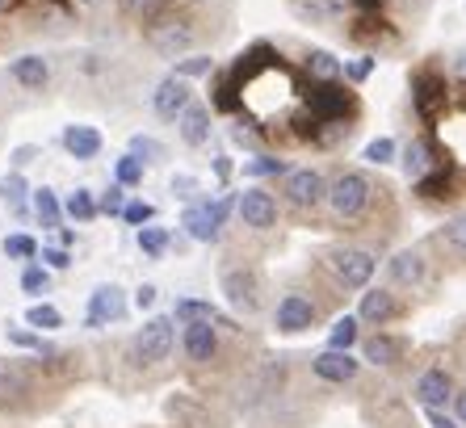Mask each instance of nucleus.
Wrapping results in <instances>:
<instances>
[{
  "label": "nucleus",
  "mask_w": 466,
  "mask_h": 428,
  "mask_svg": "<svg viewBox=\"0 0 466 428\" xmlns=\"http://www.w3.org/2000/svg\"><path fill=\"white\" fill-rule=\"evenodd\" d=\"M441 156H445V151L437 148L433 135H412V139H408V148L400 151V168H403V177H408L412 185H420L424 177L441 164Z\"/></svg>",
  "instance_id": "9"
},
{
  "label": "nucleus",
  "mask_w": 466,
  "mask_h": 428,
  "mask_svg": "<svg viewBox=\"0 0 466 428\" xmlns=\"http://www.w3.org/2000/svg\"><path fill=\"white\" fill-rule=\"evenodd\" d=\"M303 76L311 85H328V80H345V59H337L332 51L324 46H311L303 55Z\"/></svg>",
  "instance_id": "24"
},
{
  "label": "nucleus",
  "mask_w": 466,
  "mask_h": 428,
  "mask_svg": "<svg viewBox=\"0 0 466 428\" xmlns=\"http://www.w3.org/2000/svg\"><path fill=\"white\" fill-rule=\"evenodd\" d=\"M189 101H194V88H189V80L185 76H177V72H168L156 85V93H152V109H156V118H164V122H177L189 109Z\"/></svg>",
  "instance_id": "10"
},
{
  "label": "nucleus",
  "mask_w": 466,
  "mask_h": 428,
  "mask_svg": "<svg viewBox=\"0 0 466 428\" xmlns=\"http://www.w3.org/2000/svg\"><path fill=\"white\" fill-rule=\"evenodd\" d=\"M9 344H17V349H30V353H38V357H55L51 344H46L38 332H25V328H9Z\"/></svg>",
  "instance_id": "42"
},
{
  "label": "nucleus",
  "mask_w": 466,
  "mask_h": 428,
  "mask_svg": "<svg viewBox=\"0 0 466 428\" xmlns=\"http://www.w3.org/2000/svg\"><path fill=\"white\" fill-rule=\"evenodd\" d=\"M239 172H244L248 181H269V177H286L290 164H286L282 156H273V151H257L248 160H239Z\"/></svg>",
  "instance_id": "27"
},
{
  "label": "nucleus",
  "mask_w": 466,
  "mask_h": 428,
  "mask_svg": "<svg viewBox=\"0 0 466 428\" xmlns=\"http://www.w3.org/2000/svg\"><path fill=\"white\" fill-rule=\"evenodd\" d=\"M135 244L147 260H164L168 257V248H173V231L160 223H147V227H135Z\"/></svg>",
  "instance_id": "25"
},
{
  "label": "nucleus",
  "mask_w": 466,
  "mask_h": 428,
  "mask_svg": "<svg viewBox=\"0 0 466 428\" xmlns=\"http://www.w3.org/2000/svg\"><path fill=\"white\" fill-rule=\"evenodd\" d=\"M324 269L332 273L337 290H366L379 273V252L366 244H337L324 252Z\"/></svg>",
  "instance_id": "3"
},
{
  "label": "nucleus",
  "mask_w": 466,
  "mask_h": 428,
  "mask_svg": "<svg viewBox=\"0 0 466 428\" xmlns=\"http://www.w3.org/2000/svg\"><path fill=\"white\" fill-rule=\"evenodd\" d=\"M9 76L22 88H30V93H43V88L51 85V64H46L43 55H17L9 64Z\"/></svg>",
  "instance_id": "23"
},
{
  "label": "nucleus",
  "mask_w": 466,
  "mask_h": 428,
  "mask_svg": "<svg viewBox=\"0 0 466 428\" xmlns=\"http://www.w3.org/2000/svg\"><path fill=\"white\" fill-rule=\"evenodd\" d=\"M450 72L466 80V46H458V51H454V59H450Z\"/></svg>",
  "instance_id": "51"
},
{
  "label": "nucleus",
  "mask_w": 466,
  "mask_h": 428,
  "mask_svg": "<svg viewBox=\"0 0 466 428\" xmlns=\"http://www.w3.org/2000/svg\"><path fill=\"white\" fill-rule=\"evenodd\" d=\"M236 214H239V223L248 227V231H273V227H278V214H282V206H278V198H273L265 185L252 181L248 189L239 193Z\"/></svg>",
  "instance_id": "8"
},
{
  "label": "nucleus",
  "mask_w": 466,
  "mask_h": 428,
  "mask_svg": "<svg viewBox=\"0 0 466 428\" xmlns=\"http://www.w3.org/2000/svg\"><path fill=\"white\" fill-rule=\"evenodd\" d=\"M59 244L72 248V244H76V231H67V227H59Z\"/></svg>",
  "instance_id": "54"
},
{
  "label": "nucleus",
  "mask_w": 466,
  "mask_h": 428,
  "mask_svg": "<svg viewBox=\"0 0 466 428\" xmlns=\"http://www.w3.org/2000/svg\"><path fill=\"white\" fill-rule=\"evenodd\" d=\"M143 172H147V164H143L135 151H122L118 160H114V181H122L127 189H139V185H143Z\"/></svg>",
  "instance_id": "33"
},
{
  "label": "nucleus",
  "mask_w": 466,
  "mask_h": 428,
  "mask_svg": "<svg viewBox=\"0 0 466 428\" xmlns=\"http://www.w3.org/2000/svg\"><path fill=\"white\" fill-rule=\"evenodd\" d=\"M181 349L194 365H207L218 357V323L215 320H189L181 323Z\"/></svg>",
  "instance_id": "14"
},
{
  "label": "nucleus",
  "mask_w": 466,
  "mask_h": 428,
  "mask_svg": "<svg viewBox=\"0 0 466 428\" xmlns=\"http://www.w3.org/2000/svg\"><path fill=\"white\" fill-rule=\"evenodd\" d=\"M181 227H185V236L194 239V244H218V239H223V227H218L215 214H210V193H202L198 202L185 206Z\"/></svg>",
  "instance_id": "17"
},
{
  "label": "nucleus",
  "mask_w": 466,
  "mask_h": 428,
  "mask_svg": "<svg viewBox=\"0 0 466 428\" xmlns=\"http://www.w3.org/2000/svg\"><path fill=\"white\" fill-rule=\"evenodd\" d=\"M437 239L445 244V252H454V257L466 260V214H458V219H450V223L437 231Z\"/></svg>",
  "instance_id": "37"
},
{
  "label": "nucleus",
  "mask_w": 466,
  "mask_h": 428,
  "mask_svg": "<svg viewBox=\"0 0 466 428\" xmlns=\"http://www.w3.org/2000/svg\"><path fill=\"white\" fill-rule=\"evenodd\" d=\"M38 156H43V148H38V143H22V148H13L9 164H13L17 172H22V168H30V164L38 160Z\"/></svg>",
  "instance_id": "46"
},
{
  "label": "nucleus",
  "mask_w": 466,
  "mask_h": 428,
  "mask_svg": "<svg viewBox=\"0 0 466 428\" xmlns=\"http://www.w3.org/2000/svg\"><path fill=\"white\" fill-rule=\"evenodd\" d=\"M122 5H127V13L130 17H135V22H147V17H156V13L164 9V5H173V0H122Z\"/></svg>",
  "instance_id": "45"
},
{
  "label": "nucleus",
  "mask_w": 466,
  "mask_h": 428,
  "mask_svg": "<svg viewBox=\"0 0 466 428\" xmlns=\"http://www.w3.org/2000/svg\"><path fill=\"white\" fill-rule=\"evenodd\" d=\"M59 143H64V151L72 156V160H80V164L97 160L101 148H106V139H101V130H97V127H88V122H72V127H64Z\"/></svg>",
  "instance_id": "20"
},
{
  "label": "nucleus",
  "mask_w": 466,
  "mask_h": 428,
  "mask_svg": "<svg viewBox=\"0 0 466 428\" xmlns=\"http://www.w3.org/2000/svg\"><path fill=\"white\" fill-rule=\"evenodd\" d=\"M25 0H0V17H9V13H17Z\"/></svg>",
  "instance_id": "53"
},
{
  "label": "nucleus",
  "mask_w": 466,
  "mask_h": 428,
  "mask_svg": "<svg viewBox=\"0 0 466 428\" xmlns=\"http://www.w3.org/2000/svg\"><path fill=\"white\" fill-rule=\"evenodd\" d=\"M382 185L370 177L366 168H340L332 181H328V214L337 219L340 227H358L374 214V202L382 198Z\"/></svg>",
  "instance_id": "1"
},
{
  "label": "nucleus",
  "mask_w": 466,
  "mask_h": 428,
  "mask_svg": "<svg viewBox=\"0 0 466 428\" xmlns=\"http://www.w3.org/2000/svg\"><path fill=\"white\" fill-rule=\"evenodd\" d=\"M64 202H59V193L55 189H34V219H38V223L46 227V231H59V227H64Z\"/></svg>",
  "instance_id": "29"
},
{
  "label": "nucleus",
  "mask_w": 466,
  "mask_h": 428,
  "mask_svg": "<svg viewBox=\"0 0 466 428\" xmlns=\"http://www.w3.org/2000/svg\"><path fill=\"white\" fill-rule=\"evenodd\" d=\"M25 323L38 328V332H55V328H64V311L51 307V302H34V307L25 311Z\"/></svg>",
  "instance_id": "36"
},
{
  "label": "nucleus",
  "mask_w": 466,
  "mask_h": 428,
  "mask_svg": "<svg viewBox=\"0 0 466 428\" xmlns=\"http://www.w3.org/2000/svg\"><path fill=\"white\" fill-rule=\"evenodd\" d=\"M282 202L299 214H315L328 202V177L319 168H290L282 177Z\"/></svg>",
  "instance_id": "7"
},
{
  "label": "nucleus",
  "mask_w": 466,
  "mask_h": 428,
  "mask_svg": "<svg viewBox=\"0 0 466 428\" xmlns=\"http://www.w3.org/2000/svg\"><path fill=\"white\" fill-rule=\"evenodd\" d=\"M64 210H67V219H76V223H97L101 219V202H97V193L88 189V185H76V189L67 193Z\"/></svg>",
  "instance_id": "28"
},
{
  "label": "nucleus",
  "mask_w": 466,
  "mask_h": 428,
  "mask_svg": "<svg viewBox=\"0 0 466 428\" xmlns=\"http://www.w3.org/2000/svg\"><path fill=\"white\" fill-rule=\"evenodd\" d=\"M127 315V299H122V286L114 281H101L93 294H88V311H85V328H109Z\"/></svg>",
  "instance_id": "15"
},
{
  "label": "nucleus",
  "mask_w": 466,
  "mask_h": 428,
  "mask_svg": "<svg viewBox=\"0 0 466 428\" xmlns=\"http://www.w3.org/2000/svg\"><path fill=\"white\" fill-rule=\"evenodd\" d=\"M38 260H43L51 273H64V269H72V248H64V244H43Z\"/></svg>",
  "instance_id": "44"
},
{
  "label": "nucleus",
  "mask_w": 466,
  "mask_h": 428,
  "mask_svg": "<svg viewBox=\"0 0 466 428\" xmlns=\"http://www.w3.org/2000/svg\"><path fill=\"white\" fill-rule=\"evenodd\" d=\"M46 5H59V9H76L72 0H46Z\"/></svg>",
  "instance_id": "55"
},
{
  "label": "nucleus",
  "mask_w": 466,
  "mask_h": 428,
  "mask_svg": "<svg viewBox=\"0 0 466 428\" xmlns=\"http://www.w3.org/2000/svg\"><path fill=\"white\" fill-rule=\"evenodd\" d=\"M215 59L210 55H198V51H189V55H181V59H173V72L177 76H185V80H202V76H215Z\"/></svg>",
  "instance_id": "31"
},
{
  "label": "nucleus",
  "mask_w": 466,
  "mask_h": 428,
  "mask_svg": "<svg viewBox=\"0 0 466 428\" xmlns=\"http://www.w3.org/2000/svg\"><path fill=\"white\" fill-rule=\"evenodd\" d=\"M177 135H181L185 148H207L210 135H215V109L202 106V101H189V109L177 118Z\"/></svg>",
  "instance_id": "18"
},
{
  "label": "nucleus",
  "mask_w": 466,
  "mask_h": 428,
  "mask_svg": "<svg viewBox=\"0 0 466 428\" xmlns=\"http://www.w3.org/2000/svg\"><path fill=\"white\" fill-rule=\"evenodd\" d=\"M454 378L445 374L441 365H433V370H424L420 378H416V386H412V399L424 407V412H437V407H445V403H454Z\"/></svg>",
  "instance_id": "16"
},
{
  "label": "nucleus",
  "mask_w": 466,
  "mask_h": 428,
  "mask_svg": "<svg viewBox=\"0 0 466 428\" xmlns=\"http://www.w3.org/2000/svg\"><path fill=\"white\" fill-rule=\"evenodd\" d=\"M361 160L374 164V168H387V164L400 160V143L390 139V135H379V139H370L366 151H361Z\"/></svg>",
  "instance_id": "32"
},
{
  "label": "nucleus",
  "mask_w": 466,
  "mask_h": 428,
  "mask_svg": "<svg viewBox=\"0 0 466 428\" xmlns=\"http://www.w3.org/2000/svg\"><path fill=\"white\" fill-rule=\"evenodd\" d=\"M374 67H379V55L374 51L358 55V59H345V80L349 85H366L370 76H374Z\"/></svg>",
  "instance_id": "38"
},
{
  "label": "nucleus",
  "mask_w": 466,
  "mask_h": 428,
  "mask_svg": "<svg viewBox=\"0 0 466 428\" xmlns=\"http://www.w3.org/2000/svg\"><path fill=\"white\" fill-rule=\"evenodd\" d=\"M429 416V428H462L458 424V416H445V407H437V412H424Z\"/></svg>",
  "instance_id": "50"
},
{
  "label": "nucleus",
  "mask_w": 466,
  "mask_h": 428,
  "mask_svg": "<svg viewBox=\"0 0 466 428\" xmlns=\"http://www.w3.org/2000/svg\"><path fill=\"white\" fill-rule=\"evenodd\" d=\"M218 307L210 299H177L173 307V320L177 323H189V320H215Z\"/></svg>",
  "instance_id": "35"
},
{
  "label": "nucleus",
  "mask_w": 466,
  "mask_h": 428,
  "mask_svg": "<svg viewBox=\"0 0 466 428\" xmlns=\"http://www.w3.org/2000/svg\"><path fill=\"white\" fill-rule=\"evenodd\" d=\"M173 193H177V198H194V202L202 198V193H198V181H194V177H173Z\"/></svg>",
  "instance_id": "49"
},
{
  "label": "nucleus",
  "mask_w": 466,
  "mask_h": 428,
  "mask_svg": "<svg viewBox=\"0 0 466 428\" xmlns=\"http://www.w3.org/2000/svg\"><path fill=\"white\" fill-rule=\"evenodd\" d=\"M139 30L143 43L152 46L160 59H181V55H189L198 46V17L189 9H181V5H164Z\"/></svg>",
  "instance_id": "2"
},
{
  "label": "nucleus",
  "mask_w": 466,
  "mask_h": 428,
  "mask_svg": "<svg viewBox=\"0 0 466 428\" xmlns=\"http://www.w3.org/2000/svg\"><path fill=\"white\" fill-rule=\"evenodd\" d=\"M97 202H101V214H118V219H122V210H127V202H130V198H127V185H122V181L106 185V189L97 193Z\"/></svg>",
  "instance_id": "41"
},
{
  "label": "nucleus",
  "mask_w": 466,
  "mask_h": 428,
  "mask_svg": "<svg viewBox=\"0 0 466 428\" xmlns=\"http://www.w3.org/2000/svg\"><path fill=\"white\" fill-rule=\"evenodd\" d=\"M30 198H34V189L25 185V177H22L17 168H13L9 177H0V202L9 206V210L17 214V219H25V214H30V206H25Z\"/></svg>",
  "instance_id": "26"
},
{
  "label": "nucleus",
  "mask_w": 466,
  "mask_h": 428,
  "mask_svg": "<svg viewBox=\"0 0 466 428\" xmlns=\"http://www.w3.org/2000/svg\"><path fill=\"white\" fill-rule=\"evenodd\" d=\"M177 349V320L173 315H152V320H143V328L135 332L130 341V353L139 365H164L173 357Z\"/></svg>",
  "instance_id": "5"
},
{
  "label": "nucleus",
  "mask_w": 466,
  "mask_h": 428,
  "mask_svg": "<svg viewBox=\"0 0 466 428\" xmlns=\"http://www.w3.org/2000/svg\"><path fill=\"white\" fill-rule=\"evenodd\" d=\"M412 109L424 127H437L441 114L450 109V80L441 67H416L412 72Z\"/></svg>",
  "instance_id": "4"
},
{
  "label": "nucleus",
  "mask_w": 466,
  "mask_h": 428,
  "mask_svg": "<svg viewBox=\"0 0 466 428\" xmlns=\"http://www.w3.org/2000/svg\"><path fill=\"white\" fill-rule=\"evenodd\" d=\"M210 172H215L218 185H228L231 172H236V160H231V156H215V160H210Z\"/></svg>",
  "instance_id": "47"
},
{
  "label": "nucleus",
  "mask_w": 466,
  "mask_h": 428,
  "mask_svg": "<svg viewBox=\"0 0 466 428\" xmlns=\"http://www.w3.org/2000/svg\"><path fill=\"white\" fill-rule=\"evenodd\" d=\"M311 374L319 378V382L349 386L353 378L361 374V362L353 357V349H324V353L311 357Z\"/></svg>",
  "instance_id": "13"
},
{
  "label": "nucleus",
  "mask_w": 466,
  "mask_h": 428,
  "mask_svg": "<svg viewBox=\"0 0 466 428\" xmlns=\"http://www.w3.org/2000/svg\"><path fill=\"white\" fill-rule=\"evenodd\" d=\"M127 151H135L143 164H156V160H164V156H168V148H164L160 139H152V135H130V148Z\"/></svg>",
  "instance_id": "39"
},
{
  "label": "nucleus",
  "mask_w": 466,
  "mask_h": 428,
  "mask_svg": "<svg viewBox=\"0 0 466 428\" xmlns=\"http://www.w3.org/2000/svg\"><path fill=\"white\" fill-rule=\"evenodd\" d=\"M156 299H160V290H156L152 281H143V286L135 290V307H139V311H152V307H156Z\"/></svg>",
  "instance_id": "48"
},
{
  "label": "nucleus",
  "mask_w": 466,
  "mask_h": 428,
  "mask_svg": "<svg viewBox=\"0 0 466 428\" xmlns=\"http://www.w3.org/2000/svg\"><path fill=\"white\" fill-rule=\"evenodd\" d=\"M218 286H223V294H228V307L239 311V315H257V311L265 307V278H260L257 265L223 269Z\"/></svg>",
  "instance_id": "6"
},
{
  "label": "nucleus",
  "mask_w": 466,
  "mask_h": 428,
  "mask_svg": "<svg viewBox=\"0 0 466 428\" xmlns=\"http://www.w3.org/2000/svg\"><path fill=\"white\" fill-rule=\"evenodd\" d=\"M403 315V302L395 299V290L387 286H366L361 290V302H358V320L370 323V328H387Z\"/></svg>",
  "instance_id": "11"
},
{
  "label": "nucleus",
  "mask_w": 466,
  "mask_h": 428,
  "mask_svg": "<svg viewBox=\"0 0 466 428\" xmlns=\"http://www.w3.org/2000/svg\"><path fill=\"white\" fill-rule=\"evenodd\" d=\"M387 278L395 286H408V290H420L429 281V260H424L420 248H403L395 257L387 260Z\"/></svg>",
  "instance_id": "19"
},
{
  "label": "nucleus",
  "mask_w": 466,
  "mask_h": 428,
  "mask_svg": "<svg viewBox=\"0 0 466 428\" xmlns=\"http://www.w3.org/2000/svg\"><path fill=\"white\" fill-rule=\"evenodd\" d=\"M315 320H319V307H315L307 294H282V299H278V311H273V323H278L282 336L307 332V328H315Z\"/></svg>",
  "instance_id": "12"
},
{
  "label": "nucleus",
  "mask_w": 466,
  "mask_h": 428,
  "mask_svg": "<svg viewBox=\"0 0 466 428\" xmlns=\"http://www.w3.org/2000/svg\"><path fill=\"white\" fill-rule=\"evenodd\" d=\"M361 344V320L358 315H337L328 328V349H358Z\"/></svg>",
  "instance_id": "30"
},
{
  "label": "nucleus",
  "mask_w": 466,
  "mask_h": 428,
  "mask_svg": "<svg viewBox=\"0 0 466 428\" xmlns=\"http://www.w3.org/2000/svg\"><path fill=\"white\" fill-rule=\"evenodd\" d=\"M5 257L9 260H22V265H30V260H38V252H43V248H38V239L34 236H25V231H13V236H5Z\"/></svg>",
  "instance_id": "34"
},
{
  "label": "nucleus",
  "mask_w": 466,
  "mask_h": 428,
  "mask_svg": "<svg viewBox=\"0 0 466 428\" xmlns=\"http://www.w3.org/2000/svg\"><path fill=\"white\" fill-rule=\"evenodd\" d=\"M72 5H80V9H93V5H101V0H72Z\"/></svg>",
  "instance_id": "56"
},
{
  "label": "nucleus",
  "mask_w": 466,
  "mask_h": 428,
  "mask_svg": "<svg viewBox=\"0 0 466 428\" xmlns=\"http://www.w3.org/2000/svg\"><path fill=\"white\" fill-rule=\"evenodd\" d=\"M454 416H458V424L466 428V386H462V391H458V395H454Z\"/></svg>",
  "instance_id": "52"
},
{
  "label": "nucleus",
  "mask_w": 466,
  "mask_h": 428,
  "mask_svg": "<svg viewBox=\"0 0 466 428\" xmlns=\"http://www.w3.org/2000/svg\"><path fill=\"white\" fill-rule=\"evenodd\" d=\"M361 362L379 365V370H390V365L403 362V341L400 336H390V332H382V328H374V336L361 341Z\"/></svg>",
  "instance_id": "22"
},
{
  "label": "nucleus",
  "mask_w": 466,
  "mask_h": 428,
  "mask_svg": "<svg viewBox=\"0 0 466 428\" xmlns=\"http://www.w3.org/2000/svg\"><path fill=\"white\" fill-rule=\"evenodd\" d=\"M122 223H127V227H147V223H156V206L143 202V198H130L127 210H122Z\"/></svg>",
  "instance_id": "43"
},
{
  "label": "nucleus",
  "mask_w": 466,
  "mask_h": 428,
  "mask_svg": "<svg viewBox=\"0 0 466 428\" xmlns=\"http://www.w3.org/2000/svg\"><path fill=\"white\" fill-rule=\"evenodd\" d=\"M46 286H51V269H46L43 260H30V265L22 269V290L25 294H46Z\"/></svg>",
  "instance_id": "40"
},
{
  "label": "nucleus",
  "mask_w": 466,
  "mask_h": 428,
  "mask_svg": "<svg viewBox=\"0 0 466 428\" xmlns=\"http://www.w3.org/2000/svg\"><path fill=\"white\" fill-rule=\"evenodd\" d=\"M210 109L215 114H223V118H236V114H244V101H239V80L231 67H223L215 76H210Z\"/></svg>",
  "instance_id": "21"
}]
</instances>
